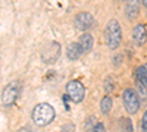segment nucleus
<instances>
[{"instance_id": "1", "label": "nucleus", "mask_w": 147, "mask_h": 132, "mask_svg": "<svg viewBox=\"0 0 147 132\" xmlns=\"http://www.w3.org/2000/svg\"><path fill=\"white\" fill-rule=\"evenodd\" d=\"M55 119V109L47 104V103H40L34 107L32 110V121L35 125L38 126H46L49 123H52Z\"/></svg>"}, {"instance_id": "2", "label": "nucleus", "mask_w": 147, "mask_h": 132, "mask_svg": "<svg viewBox=\"0 0 147 132\" xmlns=\"http://www.w3.org/2000/svg\"><path fill=\"white\" fill-rule=\"evenodd\" d=\"M105 38H106V44L109 46V49H118V46L121 44V38H122V31H121V25L119 22L112 19L105 31Z\"/></svg>"}, {"instance_id": "3", "label": "nucleus", "mask_w": 147, "mask_h": 132, "mask_svg": "<svg viewBox=\"0 0 147 132\" xmlns=\"http://www.w3.org/2000/svg\"><path fill=\"white\" fill-rule=\"evenodd\" d=\"M122 100H124V106H125V110L129 115H134L138 112V107H140V98H138V94L134 91L132 88H127L122 94Z\"/></svg>"}, {"instance_id": "4", "label": "nucleus", "mask_w": 147, "mask_h": 132, "mask_svg": "<svg viewBox=\"0 0 147 132\" xmlns=\"http://www.w3.org/2000/svg\"><path fill=\"white\" fill-rule=\"evenodd\" d=\"M66 95L74 103H81L85 97V88L80 81H69L66 85Z\"/></svg>"}, {"instance_id": "5", "label": "nucleus", "mask_w": 147, "mask_h": 132, "mask_svg": "<svg viewBox=\"0 0 147 132\" xmlns=\"http://www.w3.org/2000/svg\"><path fill=\"white\" fill-rule=\"evenodd\" d=\"M18 94H19V84L18 82H10L5 87L3 94H2V101L5 106L10 107L13 106L16 98H18Z\"/></svg>"}, {"instance_id": "6", "label": "nucleus", "mask_w": 147, "mask_h": 132, "mask_svg": "<svg viewBox=\"0 0 147 132\" xmlns=\"http://www.w3.org/2000/svg\"><path fill=\"white\" fill-rule=\"evenodd\" d=\"M60 56V44L59 43H49L46 46V49L41 53V59L46 63H55L57 60V57Z\"/></svg>"}, {"instance_id": "7", "label": "nucleus", "mask_w": 147, "mask_h": 132, "mask_svg": "<svg viewBox=\"0 0 147 132\" xmlns=\"http://www.w3.org/2000/svg\"><path fill=\"white\" fill-rule=\"evenodd\" d=\"M75 27L77 29L80 31H87L90 29L93 25H94V18L91 13H88V12H81V13H78L75 16Z\"/></svg>"}, {"instance_id": "8", "label": "nucleus", "mask_w": 147, "mask_h": 132, "mask_svg": "<svg viewBox=\"0 0 147 132\" xmlns=\"http://www.w3.org/2000/svg\"><path fill=\"white\" fill-rule=\"evenodd\" d=\"M132 38L136 41L137 46H143L147 40V31H146V27L143 23H138V25L134 27V31H132Z\"/></svg>"}, {"instance_id": "9", "label": "nucleus", "mask_w": 147, "mask_h": 132, "mask_svg": "<svg viewBox=\"0 0 147 132\" xmlns=\"http://www.w3.org/2000/svg\"><path fill=\"white\" fill-rule=\"evenodd\" d=\"M80 47H81V50H82V53H87V52H90L91 49H93V44H94V40H93V35L91 34H88V32H85V34H82L81 37H80Z\"/></svg>"}, {"instance_id": "10", "label": "nucleus", "mask_w": 147, "mask_h": 132, "mask_svg": "<svg viewBox=\"0 0 147 132\" xmlns=\"http://www.w3.org/2000/svg\"><path fill=\"white\" fill-rule=\"evenodd\" d=\"M66 54H68V59H69V60H77V59L82 54V50H81L80 44H78V43H72V44H69V46H68V52H66Z\"/></svg>"}, {"instance_id": "11", "label": "nucleus", "mask_w": 147, "mask_h": 132, "mask_svg": "<svg viewBox=\"0 0 147 132\" xmlns=\"http://www.w3.org/2000/svg\"><path fill=\"white\" fill-rule=\"evenodd\" d=\"M138 2H128L127 5H125V13H127V16L129 18V19H136L137 16H138Z\"/></svg>"}, {"instance_id": "12", "label": "nucleus", "mask_w": 147, "mask_h": 132, "mask_svg": "<svg viewBox=\"0 0 147 132\" xmlns=\"http://www.w3.org/2000/svg\"><path fill=\"white\" fill-rule=\"evenodd\" d=\"M136 76H137L138 84H141V85H144L147 88V63H144V65H141V66L137 68Z\"/></svg>"}, {"instance_id": "13", "label": "nucleus", "mask_w": 147, "mask_h": 132, "mask_svg": "<svg viewBox=\"0 0 147 132\" xmlns=\"http://www.w3.org/2000/svg\"><path fill=\"white\" fill-rule=\"evenodd\" d=\"M110 109H112V100H110V97H103L102 98V103H100V110H102V113H105V115H107L109 112H110Z\"/></svg>"}, {"instance_id": "14", "label": "nucleus", "mask_w": 147, "mask_h": 132, "mask_svg": "<svg viewBox=\"0 0 147 132\" xmlns=\"http://www.w3.org/2000/svg\"><path fill=\"white\" fill-rule=\"evenodd\" d=\"M122 123H124V131L125 132H132V123H131L129 119L122 117Z\"/></svg>"}, {"instance_id": "15", "label": "nucleus", "mask_w": 147, "mask_h": 132, "mask_svg": "<svg viewBox=\"0 0 147 132\" xmlns=\"http://www.w3.org/2000/svg\"><path fill=\"white\" fill-rule=\"evenodd\" d=\"M137 87H138V95H141L143 100L147 98V91H146V87L141 85V84H137Z\"/></svg>"}, {"instance_id": "16", "label": "nucleus", "mask_w": 147, "mask_h": 132, "mask_svg": "<svg viewBox=\"0 0 147 132\" xmlns=\"http://www.w3.org/2000/svg\"><path fill=\"white\" fill-rule=\"evenodd\" d=\"M91 131H93V132H106V128H105V125H103V123H97Z\"/></svg>"}, {"instance_id": "17", "label": "nucleus", "mask_w": 147, "mask_h": 132, "mask_svg": "<svg viewBox=\"0 0 147 132\" xmlns=\"http://www.w3.org/2000/svg\"><path fill=\"white\" fill-rule=\"evenodd\" d=\"M141 128H143V131H144V132H147V110H146V113H144V116H143Z\"/></svg>"}, {"instance_id": "18", "label": "nucleus", "mask_w": 147, "mask_h": 132, "mask_svg": "<svg viewBox=\"0 0 147 132\" xmlns=\"http://www.w3.org/2000/svg\"><path fill=\"white\" fill-rule=\"evenodd\" d=\"M106 82H107V85H105V88H106V91L109 92L110 90L113 88V84H112V78H107V81H106Z\"/></svg>"}, {"instance_id": "19", "label": "nucleus", "mask_w": 147, "mask_h": 132, "mask_svg": "<svg viewBox=\"0 0 147 132\" xmlns=\"http://www.w3.org/2000/svg\"><path fill=\"white\" fill-rule=\"evenodd\" d=\"M18 132H30V129H28V128H21Z\"/></svg>"}, {"instance_id": "20", "label": "nucleus", "mask_w": 147, "mask_h": 132, "mask_svg": "<svg viewBox=\"0 0 147 132\" xmlns=\"http://www.w3.org/2000/svg\"><path fill=\"white\" fill-rule=\"evenodd\" d=\"M143 5H144V6H147V0H143Z\"/></svg>"}]
</instances>
